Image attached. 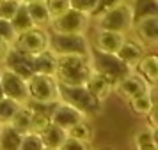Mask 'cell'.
<instances>
[{"label":"cell","instance_id":"1","mask_svg":"<svg viewBox=\"0 0 158 150\" xmlns=\"http://www.w3.org/2000/svg\"><path fill=\"white\" fill-rule=\"evenodd\" d=\"M55 79L59 85H85L93 71L91 55H57Z\"/></svg>","mask_w":158,"mask_h":150},{"label":"cell","instance_id":"2","mask_svg":"<svg viewBox=\"0 0 158 150\" xmlns=\"http://www.w3.org/2000/svg\"><path fill=\"white\" fill-rule=\"evenodd\" d=\"M60 101L77 108L85 118H96L103 113V101L96 99L85 85H59Z\"/></svg>","mask_w":158,"mask_h":150},{"label":"cell","instance_id":"3","mask_svg":"<svg viewBox=\"0 0 158 150\" xmlns=\"http://www.w3.org/2000/svg\"><path fill=\"white\" fill-rule=\"evenodd\" d=\"M27 90H29V102L37 104H55L60 101L59 95V83L55 76L34 72L27 78Z\"/></svg>","mask_w":158,"mask_h":150},{"label":"cell","instance_id":"4","mask_svg":"<svg viewBox=\"0 0 158 150\" xmlns=\"http://www.w3.org/2000/svg\"><path fill=\"white\" fill-rule=\"evenodd\" d=\"M133 7L131 4H126V2H119L112 7L101 11V16L98 23H100V29L105 30H114V32H121V34H126L131 30L133 27Z\"/></svg>","mask_w":158,"mask_h":150},{"label":"cell","instance_id":"5","mask_svg":"<svg viewBox=\"0 0 158 150\" xmlns=\"http://www.w3.org/2000/svg\"><path fill=\"white\" fill-rule=\"evenodd\" d=\"M50 50L57 55H91L84 34H52Z\"/></svg>","mask_w":158,"mask_h":150},{"label":"cell","instance_id":"6","mask_svg":"<svg viewBox=\"0 0 158 150\" xmlns=\"http://www.w3.org/2000/svg\"><path fill=\"white\" fill-rule=\"evenodd\" d=\"M13 46L27 55H36L50 48V34L46 32V29L32 27L22 34H16Z\"/></svg>","mask_w":158,"mask_h":150},{"label":"cell","instance_id":"7","mask_svg":"<svg viewBox=\"0 0 158 150\" xmlns=\"http://www.w3.org/2000/svg\"><path fill=\"white\" fill-rule=\"evenodd\" d=\"M87 25H89V16L69 7L62 14L52 18L48 27L53 34H84Z\"/></svg>","mask_w":158,"mask_h":150},{"label":"cell","instance_id":"8","mask_svg":"<svg viewBox=\"0 0 158 150\" xmlns=\"http://www.w3.org/2000/svg\"><path fill=\"white\" fill-rule=\"evenodd\" d=\"M0 83H2V92L4 97L16 101L18 104H27L29 102V90H27V79L22 78L20 74L11 71L9 67L0 69Z\"/></svg>","mask_w":158,"mask_h":150},{"label":"cell","instance_id":"9","mask_svg":"<svg viewBox=\"0 0 158 150\" xmlns=\"http://www.w3.org/2000/svg\"><path fill=\"white\" fill-rule=\"evenodd\" d=\"M93 67L96 71H100L103 76H107V79L112 85H115L121 78L133 71L117 55H108V53H98L93 60Z\"/></svg>","mask_w":158,"mask_h":150},{"label":"cell","instance_id":"10","mask_svg":"<svg viewBox=\"0 0 158 150\" xmlns=\"http://www.w3.org/2000/svg\"><path fill=\"white\" fill-rule=\"evenodd\" d=\"M82 118H85V117L80 113L77 108H73L71 104H68L64 101H59L50 108V122L59 125V127H62L64 131L71 129Z\"/></svg>","mask_w":158,"mask_h":150},{"label":"cell","instance_id":"11","mask_svg":"<svg viewBox=\"0 0 158 150\" xmlns=\"http://www.w3.org/2000/svg\"><path fill=\"white\" fill-rule=\"evenodd\" d=\"M131 30H135V36L140 41V44H146V46L158 44V14H148L137 18L133 21Z\"/></svg>","mask_w":158,"mask_h":150},{"label":"cell","instance_id":"12","mask_svg":"<svg viewBox=\"0 0 158 150\" xmlns=\"http://www.w3.org/2000/svg\"><path fill=\"white\" fill-rule=\"evenodd\" d=\"M4 65L9 67L11 71L20 74L22 78H29L30 74H34V65H32V55H27L23 51L16 50L15 46H11L9 53L4 58Z\"/></svg>","mask_w":158,"mask_h":150},{"label":"cell","instance_id":"13","mask_svg":"<svg viewBox=\"0 0 158 150\" xmlns=\"http://www.w3.org/2000/svg\"><path fill=\"white\" fill-rule=\"evenodd\" d=\"M124 34L121 32H114V30H105L100 29L98 34L94 37V50L98 53H108V55H115L117 50L121 48L124 43Z\"/></svg>","mask_w":158,"mask_h":150},{"label":"cell","instance_id":"14","mask_svg":"<svg viewBox=\"0 0 158 150\" xmlns=\"http://www.w3.org/2000/svg\"><path fill=\"white\" fill-rule=\"evenodd\" d=\"M148 88H151L146 81H144L139 74H133V72H130V74H126L124 78H121L117 83L114 85V90L119 95H121L123 99H131L133 95H137V94L144 92V90H148Z\"/></svg>","mask_w":158,"mask_h":150},{"label":"cell","instance_id":"15","mask_svg":"<svg viewBox=\"0 0 158 150\" xmlns=\"http://www.w3.org/2000/svg\"><path fill=\"white\" fill-rule=\"evenodd\" d=\"M137 74L153 88L158 83V55L156 53H144L142 58L133 67Z\"/></svg>","mask_w":158,"mask_h":150},{"label":"cell","instance_id":"16","mask_svg":"<svg viewBox=\"0 0 158 150\" xmlns=\"http://www.w3.org/2000/svg\"><path fill=\"white\" fill-rule=\"evenodd\" d=\"M85 87H87V90L100 101H105L110 94L114 92V85L107 79V76H103L94 67H93V71H91V74H89V78L85 81Z\"/></svg>","mask_w":158,"mask_h":150},{"label":"cell","instance_id":"17","mask_svg":"<svg viewBox=\"0 0 158 150\" xmlns=\"http://www.w3.org/2000/svg\"><path fill=\"white\" fill-rule=\"evenodd\" d=\"M57 53L48 48V50L41 51V53H36L32 55V65H34V72H41V74H50L53 76L55 74V69H57Z\"/></svg>","mask_w":158,"mask_h":150},{"label":"cell","instance_id":"18","mask_svg":"<svg viewBox=\"0 0 158 150\" xmlns=\"http://www.w3.org/2000/svg\"><path fill=\"white\" fill-rule=\"evenodd\" d=\"M144 53H146V51H144V44L124 39V43L121 44V48L117 50V53H115V55L121 58V60L128 65V67H131V69H133V67L137 65V62L142 58Z\"/></svg>","mask_w":158,"mask_h":150},{"label":"cell","instance_id":"19","mask_svg":"<svg viewBox=\"0 0 158 150\" xmlns=\"http://www.w3.org/2000/svg\"><path fill=\"white\" fill-rule=\"evenodd\" d=\"M41 136V141H43L44 148H50V150H59V147L62 145L66 138H68V131H64L62 127H59L55 124H48L46 127L39 133Z\"/></svg>","mask_w":158,"mask_h":150},{"label":"cell","instance_id":"20","mask_svg":"<svg viewBox=\"0 0 158 150\" xmlns=\"http://www.w3.org/2000/svg\"><path fill=\"white\" fill-rule=\"evenodd\" d=\"M30 118H32V108H30V104L29 102L27 104H20L18 110L15 111V115H13L11 122H9V125L13 129H16L18 133L25 134V133L30 131Z\"/></svg>","mask_w":158,"mask_h":150},{"label":"cell","instance_id":"21","mask_svg":"<svg viewBox=\"0 0 158 150\" xmlns=\"http://www.w3.org/2000/svg\"><path fill=\"white\" fill-rule=\"evenodd\" d=\"M27 6V11H29V16L32 20V25L34 27H39V29H46L50 25L52 18L50 13L44 6V2H30V4H25Z\"/></svg>","mask_w":158,"mask_h":150},{"label":"cell","instance_id":"22","mask_svg":"<svg viewBox=\"0 0 158 150\" xmlns=\"http://www.w3.org/2000/svg\"><path fill=\"white\" fill-rule=\"evenodd\" d=\"M128 104H130V108H131V111H133V113L142 115V117H144V115L148 113L151 108L155 106L153 90H151V88H148V90H144V92L133 95L131 99H128Z\"/></svg>","mask_w":158,"mask_h":150},{"label":"cell","instance_id":"23","mask_svg":"<svg viewBox=\"0 0 158 150\" xmlns=\"http://www.w3.org/2000/svg\"><path fill=\"white\" fill-rule=\"evenodd\" d=\"M68 136H71L78 141L85 143V145H91L94 140V127L93 124L87 120V118H82L80 122H77L71 129H68Z\"/></svg>","mask_w":158,"mask_h":150},{"label":"cell","instance_id":"24","mask_svg":"<svg viewBox=\"0 0 158 150\" xmlns=\"http://www.w3.org/2000/svg\"><path fill=\"white\" fill-rule=\"evenodd\" d=\"M22 133H18L11 125H0V148L4 150H20Z\"/></svg>","mask_w":158,"mask_h":150},{"label":"cell","instance_id":"25","mask_svg":"<svg viewBox=\"0 0 158 150\" xmlns=\"http://www.w3.org/2000/svg\"><path fill=\"white\" fill-rule=\"evenodd\" d=\"M133 143L139 150H156L158 143H156V136H155V129L144 127L140 131H137Z\"/></svg>","mask_w":158,"mask_h":150},{"label":"cell","instance_id":"26","mask_svg":"<svg viewBox=\"0 0 158 150\" xmlns=\"http://www.w3.org/2000/svg\"><path fill=\"white\" fill-rule=\"evenodd\" d=\"M9 21H11V25H13V29H15L16 34H22V32H25V30H29L34 27L32 25V20H30V16H29V11H27V6L23 2L20 4V7L16 9L15 16Z\"/></svg>","mask_w":158,"mask_h":150},{"label":"cell","instance_id":"27","mask_svg":"<svg viewBox=\"0 0 158 150\" xmlns=\"http://www.w3.org/2000/svg\"><path fill=\"white\" fill-rule=\"evenodd\" d=\"M18 102L13 99H9V97H2L0 99V125H7L11 118H13V115L15 111L18 110Z\"/></svg>","mask_w":158,"mask_h":150},{"label":"cell","instance_id":"28","mask_svg":"<svg viewBox=\"0 0 158 150\" xmlns=\"http://www.w3.org/2000/svg\"><path fill=\"white\" fill-rule=\"evenodd\" d=\"M133 7V18H140V16H148V14H158V7H156V0H135Z\"/></svg>","mask_w":158,"mask_h":150},{"label":"cell","instance_id":"29","mask_svg":"<svg viewBox=\"0 0 158 150\" xmlns=\"http://www.w3.org/2000/svg\"><path fill=\"white\" fill-rule=\"evenodd\" d=\"M43 141H41V136L39 133H25L22 134V143H20V150H43Z\"/></svg>","mask_w":158,"mask_h":150},{"label":"cell","instance_id":"30","mask_svg":"<svg viewBox=\"0 0 158 150\" xmlns=\"http://www.w3.org/2000/svg\"><path fill=\"white\" fill-rule=\"evenodd\" d=\"M69 7L77 9L87 16H93L96 14V9H98V0H69Z\"/></svg>","mask_w":158,"mask_h":150},{"label":"cell","instance_id":"31","mask_svg":"<svg viewBox=\"0 0 158 150\" xmlns=\"http://www.w3.org/2000/svg\"><path fill=\"white\" fill-rule=\"evenodd\" d=\"M22 0H0V18L2 20H11L15 16L16 9L20 7Z\"/></svg>","mask_w":158,"mask_h":150},{"label":"cell","instance_id":"32","mask_svg":"<svg viewBox=\"0 0 158 150\" xmlns=\"http://www.w3.org/2000/svg\"><path fill=\"white\" fill-rule=\"evenodd\" d=\"M44 6L50 13V18H55L69 9V0H44Z\"/></svg>","mask_w":158,"mask_h":150},{"label":"cell","instance_id":"33","mask_svg":"<svg viewBox=\"0 0 158 150\" xmlns=\"http://www.w3.org/2000/svg\"><path fill=\"white\" fill-rule=\"evenodd\" d=\"M0 39H4V41L9 43V44L15 43L16 32H15V29H13V25H11L9 20H2V18H0Z\"/></svg>","mask_w":158,"mask_h":150},{"label":"cell","instance_id":"34","mask_svg":"<svg viewBox=\"0 0 158 150\" xmlns=\"http://www.w3.org/2000/svg\"><path fill=\"white\" fill-rule=\"evenodd\" d=\"M85 148H89V145L78 141V140H75L71 136H68L64 141H62V145L59 147V150H85Z\"/></svg>","mask_w":158,"mask_h":150},{"label":"cell","instance_id":"35","mask_svg":"<svg viewBox=\"0 0 158 150\" xmlns=\"http://www.w3.org/2000/svg\"><path fill=\"white\" fill-rule=\"evenodd\" d=\"M121 0H98V9H96V14L98 13H101V11H105V9L112 7V6H115V4H119Z\"/></svg>","mask_w":158,"mask_h":150},{"label":"cell","instance_id":"36","mask_svg":"<svg viewBox=\"0 0 158 150\" xmlns=\"http://www.w3.org/2000/svg\"><path fill=\"white\" fill-rule=\"evenodd\" d=\"M11 46H13V44H9V43H6L4 39H0V62H4L6 55H7L9 50H11Z\"/></svg>","mask_w":158,"mask_h":150},{"label":"cell","instance_id":"37","mask_svg":"<svg viewBox=\"0 0 158 150\" xmlns=\"http://www.w3.org/2000/svg\"><path fill=\"white\" fill-rule=\"evenodd\" d=\"M23 4H30V2H44V0H22Z\"/></svg>","mask_w":158,"mask_h":150},{"label":"cell","instance_id":"38","mask_svg":"<svg viewBox=\"0 0 158 150\" xmlns=\"http://www.w3.org/2000/svg\"><path fill=\"white\" fill-rule=\"evenodd\" d=\"M4 97V92H2V83H0V99Z\"/></svg>","mask_w":158,"mask_h":150}]
</instances>
